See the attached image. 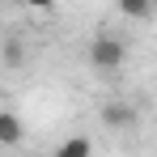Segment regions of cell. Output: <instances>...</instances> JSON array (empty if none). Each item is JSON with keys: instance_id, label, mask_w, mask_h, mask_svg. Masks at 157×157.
I'll return each instance as SVG.
<instances>
[{"instance_id": "cell-2", "label": "cell", "mask_w": 157, "mask_h": 157, "mask_svg": "<svg viewBox=\"0 0 157 157\" xmlns=\"http://www.w3.org/2000/svg\"><path fill=\"white\" fill-rule=\"evenodd\" d=\"M136 119H140V110L132 102H106L102 106V128L106 132H132Z\"/></svg>"}, {"instance_id": "cell-5", "label": "cell", "mask_w": 157, "mask_h": 157, "mask_svg": "<svg viewBox=\"0 0 157 157\" xmlns=\"http://www.w3.org/2000/svg\"><path fill=\"white\" fill-rule=\"evenodd\" d=\"M115 4H119V13L132 17V21H140V17H149V13H153V0H115Z\"/></svg>"}, {"instance_id": "cell-1", "label": "cell", "mask_w": 157, "mask_h": 157, "mask_svg": "<svg viewBox=\"0 0 157 157\" xmlns=\"http://www.w3.org/2000/svg\"><path fill=\"white\" fill-rule=\"evenodd\" d=\"M123 59H128V43H123L119 34H98V38L89 43V64H94L98 72L123 68Z\"/></svg>"}, {"instance_id": "cell-4", "label": "cell", "mask_w": 157, "mask_h": 157, "mask_svg": "<svg viewBox=\"0 0 157 157\" xmlns=\"http://www.w3.org/2000/svg\"><path fill=\"white\" fill-rule=\"evenodd\" d=\"M55 157H94V140L89 136H68V140H59Z\"/></svg>"}, {"instance_id": "cell-6", "label": "cell", "mask_w": 157, "mask_h": 157, "mask_svg": "<svg viewBox=\"0 0 157 157\" xmlns=\"http://www.w3.org/2000/svg\"><path fill=\"white\" fill-rule=\"evenodd\" d=\"M21 59H26V47L17 38H9L4 43V68H21Z\"/></svg>"}, {"instance_id": "cell-7", "label": "cell", "mask_w": 157, "mask_h": 157, "mask_svg": "<svg viewBox=\"0 0 157 157\" xmlns=\"http://www.w3.org/2000/svg\"><path fill=\"white\" fill-rule=\"evenodd\" d=\"M26 4H30V9H51L55 0H26Z\"/></svg>"}, {"instance_id": "cell-3", "label": "cell", "mask_w": 157, "mask_h": 157, "mask_svg": "<svg viewBox=\"0 0 157 157\" xmlns=\"http://www.w3.org/2000/svg\"><path fill=\"white\" fill-rule=\"evenodd\" d=\"M21 140H26V123H21V115L0 110V144L13 149V144H21Z\"/></svg>"}]
</instances>
